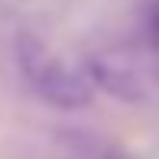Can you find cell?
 <instances>
[{
	"mask_svg": "<svg viewBox=\"0 0 159 159\" xmlns=\"http://www.w3.org/2000/svg\"><path fill=\"white\" fill-rule=\"evenodd\" d=\"M149 36H153V42L159 46V0L153 3V10H149Z\"/></svg>",
	"mask_w": 159,
	"mask_h": 159,
	"instance_id": "3",
	"label": "cell"
},
{
	"mask_svg": "<svg viewBox=\"0 0 159 159\" xmlns=\"http://www.w3.org/2000/svg\"><path fill=\"white\" fill-rule=\"evenodd\" d=\"M16 62L23 78L30 81V88L52 107L75 111V107H84L94 94L84 68H75L65 59H59L39 36H20L16 39Z\"/></svg>",
	"mask_w": 159,
	"mask_h": 159,
	"instance_id": "1",
	"label": "cell"
},
{
	"mask_svg": "<svg viewBox=\"0 0 159 159\" xmlns=\"http://www.w3.org/2000/svg\"><path fill=\"white\" fill-rule=\"evenodd\" d=\"M84 75H88L91 88L98 84V88L111 91L114 98H124V101H140L143 98V84L136 78V71L127 68L114 55H94V59L84 65Z\"/></svg>",
	"mask_w": 159,
	"mask_h": 159,
	"instance_id": "2",
	"label": "cell"
}]
</instances>
